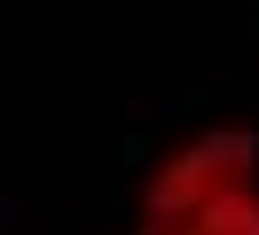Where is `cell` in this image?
Segmentation results:
<instances>
[{
    "label": "cell",
    "mask_w": 259,
    "mask_h": 235,
    "mask_svg": "<svg viewBox=\"0 0 259 235\" xmlns=\"http://www.w3.org/2000/svg\"><path fill=\"white\" fill-rule=\"evenodd\" d=\"M236 188H259V133L251 125H204V133L173 141L134 188V219L149 227H189Z\"/></svg>",
    "instance_id": "cell-1"
},
{
    "label": "cell",
    "mask_w": 259,
    "mask_h": 235,
    "mask_svg": "<svg viewBox=\"0 0 259 235\" xmlns=\"http://www.w3.org/2000/svg\"><path fill=\"white\" fill-rule=\"evenodd\" d=\"M173 235H259V188H236V196H220L212 212H196L189 227Z\"/></svg>",
    "instance_id": "cell-2"
},
{
    "label": "cell",
    "mask_w": 259,
    "mask_h": 235,
    "mask_svg": "<svg viewBox=\"0 0 259 235\" xmlns=\"http://www.w3.org/2000/svg\"><path fill=\"white\" fill-rule=\"evenodd\" d=\"M134 235H173V227H149V219H134Z\"/></svg>",
    "instance_id": "cell-3"
}]
</instances>
